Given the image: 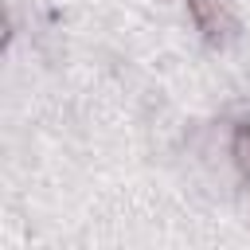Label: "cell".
Segmentation results:
<instances>
[{"label": "cell", "instance_id": "obj_1", "mask_svg": "<svg viewBox=\"0 0 250 250\" xmlns=\"http://www.w3.org/2000/svg\"><path fill=\"white\" fill-rule=\"evenodd\" d=\"M188 8H191V20L199 23V31L211 43H227L238 31V16H234L230 0H188Z\"/></svg>", "mask_w": 250, "mask_h": 250}, {"label": "cell", "instance_id": "obj_2", "mask_svg": "<svg viewBox=\"0 0 250 250\" xmlns=\"http://www.w3.org/2000/svg\"><path fill=\"white\" fill-rule=\"evenodd\" d=\"M230 156H234V168L250 180V121L234 125V133H230Z\"/></svg>", "mask_w": 250, "mask_h": 250}]
</instances>
